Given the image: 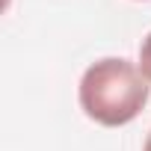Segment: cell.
Returning <instances> with one entry per match:
<instances>
[{
    "instance_id": "cell-1",
    "label": "cell",
    "mask_w": 151,
    "mask_h": 151,
    "mask_svg": "<svg viewBox=\"0 0 151 151\" xmlns=\"http://www.w3.org/2000/svg\"><path fill=\"white\" fill-rule=\"evenodd\" d=\"M148 92L151 89L139 65L122 56L92 62L80 77V107L104 127H122L133 122L148 104Z\"/></svg>"
},
{
    "instance_id": "cell-2",
    "label": "cell",
    "mask_w": 151,
    "mask_h": 151,
    "mask_svg": "<svg viewBox=\"0 0 151 151\" xmlns=\"http://www.w3.org/2000/svg\"><path fill=\"white\" fill-rule=\"evenodd\" d=\"M139 71L145 80H151V33L142 39V47H139Z\"/></svg>"
},
{
    "instance_id": "cell-3",
    "label": "cell",
    "mask_w": 151,
    "mask_h": 151,
    "mask_svg": "<svg viewBox=\"0 0 151 151\" xmlns=\"http://www.w3.org/2000/svg\"><path fill=\"white\" fill-rule=\"evenodd\" d=\"M142 151H151V133H148V139H145V148Z\"/></svg>"
}]
</instances>
